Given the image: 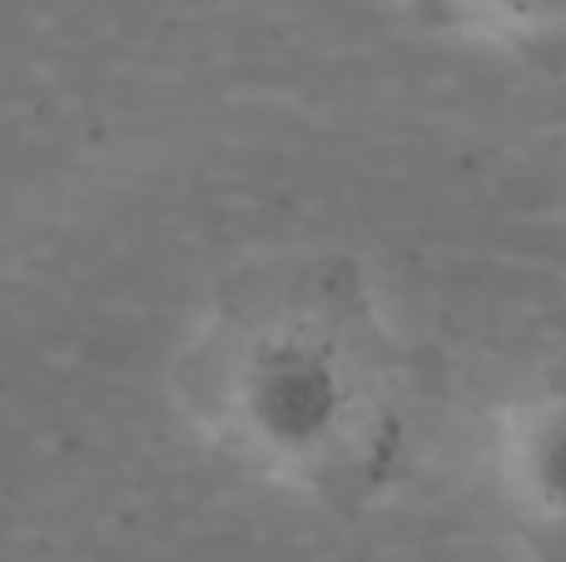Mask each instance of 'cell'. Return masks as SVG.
I'll list each match as a JSON object with an SVG mask.
<instances>
[{
  "label": "cell",
  "mask_w": 566,
  "mask_h": 562,
  "mask_svg": "<svg viewBox=\"0 0 566 562\" xmlns=\"http://www.w3.org/2000/svg\"><path fill=\"white\" fill-rule=\"evenodd\" d=\"M175 394L219 454L289 488L363 493L398 458V348L338 259L234 279L179 354Z\"/></svg>",
  "instance_id": "cell-1"
},
{
  "label": "cell",
  "mask_w": 566,
  "mask_h": 562,
  "mask_svg": "<svg viewBox=\"0 0 566 562\" xmlns=\"http://www.w3.org/2000/svg\"><path fill=\"white\" fill-rule=\"evenodd\" d=\"M488 464L527 523L566 533V364H542L492 408Z\"/></svg>",
  "instance_id": "cell-2"
},
{
  "label": "cell",
  "mask_w": 566,
  "mask_h": 562,
  "mask_svg": "<svg viewBox=\"0 0 566 562\" xmlns=\"http://www.w3.org/2000/svg\"><path fill=\"white\" fill-rule=\"evenodd\" d=\"M442 15L488 45H552L566 35V0H438Z\"/></svg>",
  "instance_id": "cell-3"
}]
</instances>
